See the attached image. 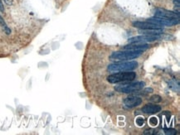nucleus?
Here are the masks:
<instances>
[{
	"label": "nucleus",
	"instance_id": "obj_8",
	"mask_svg": "<svg viewBox=\"0 0 180 135\" xmlns=\"http://www.w3.org/2000/svg\"><path fill=\"white\" fill-rule=\"evenodd\" d=\"M135 27H137L139 29H143V30H151V29H160L162 28V27L159 26V25H156V24H153L150 22H148V21H145V22H141V21H136V22H134L132 23Z\"/></svg>",
	"mask_w": 180,
	"mask_h": 135
},
{
	"label": "nucleus",
	"instance_id": "obj_9",
	"mask_svg": "<svg viewBox=\"0 0 180 135\" xmlns=\"http://www.w3.org/2000/svg\"><path fill=\"white\" fill-rule=\"evenodd\" d=\"M124 105L128 108H135L142 104V99L138 96H129L124 100Z\"/></svg>",
	"mask_w": 180,
	"mask_h": 135
},
{
	"label": "nucleus",
	"instance_id": "obj_13",
	"mask_svg": "<svg viewBox=\"0 0 180 135\" xmlns=\"http://www.w3.org/2000/svg\"><path fill=\"white\" fill-rule=\"evenodd\" d=\"M145 119L141 116H139V117L136 118L135 119V124L138 127H142L145 125Z\"/></svg>",
	"mask_w": 180,
	"mask_h": 135
},
{
	"label": "nucleus",
	"instance_id": "obj_14",
	"mask_svg": "<svg viewBox=\"0 0 180 135\" xmlns=\"http://www.w3.org/2000/svg\"><path fill=\"white\" fill-rule=\"evenodd\" d=\"M149 100L151 102H153V103H160L162 101V98L159 94H153V96H151L149 98Z\"/></svg>",
	"mask_w": 180,
	"mask_h": 135
},
{
	"label": "nucleus",
	"instance_id": "obj_11",
	"mask_svg": "<svg viewBox=\"0 0 180 135\" xmlns=\"http://www.w3.org/2000/svg\"><path fill=\"white\" fill-rule=\"evenodd\" d=\"M161 109L162 108L160 105H154V104H147L142 108V111L149 115H154L161 111Z\"/></svg>",
	"mask_w": 180,
	"mask_h": 135
},
{
	"label": "nucleus",
	"instance_id": "obj_7",
	"mask_svg": "<svg viewBox=\"0 0 180 135\" xmlns=\"http://www.w3.org/2000/svg\"><path fill=\"white\" fill-rule=\"evenodd\" d=\"M155 16L169 19H179V12H173L164 9H157L155 10Z\"/></svg>",
	"mask_w": 180,
	"mask_h": 135
},
{
	"label": "nucleus",
	"instance_id": "obj_15",
	"mask_svg": "<svg viewBox=\"0 0 180 135\" xmlns=\"http://www.w3.org/2000/svg\"><path fill=\"white\" fill-rule=\"evenodd\" d=\"M164 132H165L166 134L173 135L176 133V130L174 129H164Z\"/></svg>",
	"mask_w": 180,
	"mask_h": 135
},
{
	"label": "nucleus",
	"instance_id": "obj_3",
	"mask_svg": "<svg viewBox=\"0 0 180 135\" xmlns=\"http://www.w3.org/2000/svg\"><path fill=\"white\" fill-rule=\"evenodd\" d=\"M138 67V62H119L113 63L108 66V71L110 72H119V71H133Z\"/></svg>",
	"mask_w": 180,
	"mask_h": 135
},
{
	"label": "nucleus",
	"instance_id": "obj_1",
	"mask_svg": "<svg viewBox=\"0 0 180 135\" xmlns=\"http://www.w3.org/2000/svg\"><path fill=\"white\" fill-rule=\"evenodd\" d=\"M136 73L132 71H119L112 75H110L107 77V80L111 84H117V83L129 82L132 81L135 79Z\"/></svg>",
	"mask_w": 180,
	"mask_h": 135
},
{
	"label": "nucleus",
	"instance_id": "obj_6",
	"mask_svg": "<svg viewBox=\"0 0 180 135\" xmlns=\"http://www.w3.org/2000/svg\"><path fill=\"white\" fill-rule=\"evenodd\" d=\"M160 38V35H140L137 37H134L129 39V42L130 43H143V42H149V41H156Z\"/></svg>",
	"mask_w": 180,
	"mask_h": 135
},
{
	"label": "nucleus",
	"instance_id": "obj_17",
	"mask_svg": "<svg viewBox=\"0 0 180 135\" xmlns=\"http://www.w3.org/2000/svg\"><path fill=\"white\" fill-rule=\"evenodd\" d=\"M0 18H1V16H0Z\"/></svg>",
	"mask_w": 180,
	"mask_h": 135
},
{
	"label": "nucleus",
	"instance_id": "obj_10",
	"mask_svg": "<svg viewBox=\"0 0 180 135\" xmlns=\"http://www.w3.org/2000/svg\"><path fill=\"white\" fill-rule=\"evenodd\" d=\"M149 47V46L148 44H144V43H131L130 45H126L124 46V50H129V51H134V52H145Z\"/></svg>",
	"mask_w": 180,
	"mask_h": 135
},
{
	"label": "nucleus",
	"instance_id": "obj_5",
	"mask_svg": "<svg viewBox=\"0 0 180 135\" xmlns=\"http://www.w3.org/2000/svg\"><path fill=\"white\" fill-rule=\"evenodd\" d=\"M148 22H150L152 23L156 24V25H159L160 27H171L174 26L175 24L178 23V19H169V18H160V17H152V18H148Z\"/></svg>",
	"mask_w": 180,
	"mask_h": 135
},
{
	"label": "nucleus",
	"instance_id": "obj_2",
	"mask_svg": "<svg viewBox=\"0 0 180 135\" xmlns=\"http://www.w3.org/2000/svg\"><path fill=\"white\" fill-rule=\"evenodd\" d=\"M143 52H134V51H120V52H114L110 56V60L111 61H119V62H125L130 61L133 59L138 58L141 55Z\"/></svg>",
	"mask_w": 180,
	"mask_h": 135
},
{
	"label": "nucleus",
	"instance_id": "obj_12",
	"mask_svg": "<svg viewBox=\"0 0 180 135\" xmlns=\"http://www.w3.org/2000/svg\"><path fill=\"white\" fill-rule=\"evenodd\" d=\"M149 123L152 127H156L159 124V119L155 116H152L149 119Z\"/></svg>",
	"mask_w": 180,
	"mask_h": 135
},
{
	"label": "nucleus",
	"instance_id": "obj_16",
	"mask_svg": "<svg viewBox=\"0 0 180 135\" xmlns=\"http://www.w3.org/2000/svg\"><path fill=\"white\" fill-rule=\"evenodd\" d=\"M0 11L1 12H4V7H3V3H2V0H0Z\"/></svg>",
	"mask_w": 180,
	"mask_h": 135
},
{
	"label": "nucleus",
	"instance_id": "obj_4",
	"mask_svg": "<svg viewBox=\"0 0 180 135\" xmlns=\"http://www.w3.org/2000/svg\"><path fill=\"white\" fill-rule=\"evenodd\" d=\"M145 83L144 81H137V82H130L124 83L122 85H116L115 90L120 93H125V94H130L139 91L145 87Z\"/></svg>",
	"mask_w": 180,
	"mask_h": 135
}]
</instances>
